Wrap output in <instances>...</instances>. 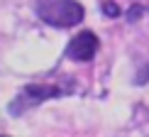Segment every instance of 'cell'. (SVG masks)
<instances>
[{
	"label": "cell",
	"mask_w": 149,
	"mask_h": 137,
	"mask_svg": "<svg viewBox=\"0 0 149 137\" xmlns=\"http://www.w3.org/2000/svg\"><path fill=\"white\" fill-rule=\"evenodd\" d=\"M73 91V81L69 78L66 83H29L17 93V98L10 103V113L12 115H22L24 110L34 108V105L49 101V98H61L66 93Z\"/></svg>",
	"instance_id": "6da1fadb"
},
{
	"label": "cell",
	"mask_w": 149,
	"mask_h": 137,
	"mask_svg": "<svg viewBox=\"0 0 149 137\" xmlns=\"http://www.w3.org/2000/svg\"><path fill=\"white\" fill-rule=\"evenodd\" d=\"M0 137H3V135H0Z\"/></svg>",
	"instance_id": "8992f818"
},
{
	"label": "cell",
	"mask_w": 149,
	"mask_h": 137,
	"mask_svg": "<svg viewBox=\"0 0 149 137\" xmlns=\"http://www.w3.org/2000/svg\"><path fill=\"white\" fill-rule=\"evenodd\" d=\"M37 15L52 27H73L86 12L78 0H37Z\"/></svg>",
	"instance_id": "7a4b0ae2"
},
{
	"label": "cell",
	"mask_w": 149,
	"mask_h": 137,
	"mask_svg": "<svg viewBox=\"0 0 149 137\" xmlns=\"http://www.w3.org/2000/svg\"><path fill=\"white\" fill-rule=\"evenodd\" d=\"M103 12L108 17H117V15H120V8H117L115 3H103Z\"/></svg>",
	"instance_id": "277c9868"
},
{
	"label": "cell",
	"mask_w": 149,
	"mask_h": 137,
	"mask_svg": "<svg viewBox=\"0 0 149 137\" xmlns=\"http://www.w3.org/2000/svg\"><path fill=\"white\" fill-rule=\"evenodd\" d=\"M98 37L93 34V32H78L73 39L69 42V47H66V57L73 59V61H91L93 57H95V52H98Z\"/></svg>",
	"instance_id": "3957f363"
},
{
	"label": "cell",
	"mask_w": 149,
	"mask_h": 137,
	"mask_svg": "<svg viewBox=\"0 0 149 137\" xmlns=\"http://www.w3.org/2000/svg\"><path fill=\"white\" fill-rule=\"evenodd\" d=\"M139 12H142L139 8H132V10H130V20H134V17H137V15H139Z\"/></svg>",
	"instance_id": "5b68a950"
}]
</instances>
